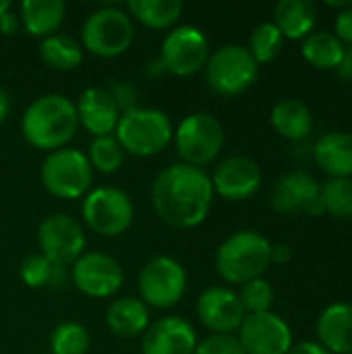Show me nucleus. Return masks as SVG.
<instances>
[{
    "label": "nucleus",
    "mask_w": 352,
    "mask_h": 354,
    "mask_svg": "<svg viewBox=\"0 0 352 354\" xmlns=\"http://www.w3.org/2000/svg\"><path fill=\"white\" fill-rule=\"evenodd\" d=\"M151 203L162 222L189 230L205 222L214 203L212 178L203 168L172 164L164 168L151 185Z\"/></svg>",
    "instance_id": "f257e3e1"
},
{
    "label": "nucleus",
    "mask_w": 352,
    "mask_h": 354,
    "mask_svg": "<svg viewBox=\"0 0 352 354\" xmlns=\"http://www.w3.org/2000/svg\"><path fill=\"white\" fill-rule=\"evenodd\" d=\"M79 129L75 104L60 93H46L35 97L21 116L23 139L44 151L68 147V141Z\"/></svg>",
    "instance_id": "f03ea898"
},
{
    "label": "nucleus",
    "mask_w": 352,
    "mask_h": 354,
    "mask_svg": "<svg viewBox=\"0 0 352 354\" xmlns=\"http://www.w3.org/2000/svg\"><path fill=\"white\" fill-rule=\"evenodd\" d=\"M272 243L255 230L230 234L216 251V272L228 284H245L261 278L272 266Z\"/></svg>",
    "instance_id": "7ed1b4c3"
},
{
    "label": "nucleus",
    "mask_w": 352,
    "mask_h": 354,
    "mask_svg": "<svg viewBox=\"0 0 352 354\" xmlns=\"http://www.w3.org/2000/svg\"><path fill=\"white\" fill-rule=\"evenodd\" d=\"M114 137L124 149V153L149 158L162 153L172 143L174 129L166 112L158 108L137 106L120 114Z\"/></svg>",
    "instance_id": "20e7f679"
},
{
    "label": "nucleus",
    "mask_w": 352,
    "mask_h": 354,
    "mask_svg": "<svg viewBox=\"0 0 352 354\" xmlns=\"http://www.w3.org/2000/svg\"><path fill=\"white\" fill-rule=\"evenodd\" d=\"M135 39L131 15L118 6H102L93 10L81 25V48L100 58H116L124 54Z\"/></svg>",
    "instance_id": "39448f33"
},
{
    "label": "nucleus",
    "mask_w": 352,
    "mask_h": 354,
    "mask_svg": "<svg viewBox=\"0 0 352 354\" xmlns=\"http://www.w3.org/2000/svg\"><path fill=\"white\" fill-rule=\"evenodd\" d=\"M259 75V64L253 60L247 46L224 44L210 58L203 68L207 87L224 97H234L247 91Z\"/></svg>",
    "instance_id": "423d86ee"
},
{
    "label": "nucleus",
    "mask_w": 352,
    "mask_h": 354,
    "mask_svg": "<svg viewBox=\"0 0 352 354\" xmlns=\"http://www.w3.org/2000/svg\"><path fill=\"white\" fill-rule=\"evenodd\" d=\"M44 189L58 199H79L89 193L93 183V168L87 156L75 147L50 151L39 168Z\"/></svg>",
    "instance_id": "0eeeda50"
},
{
    "label": "nucleus",
    "mask_w": 352,
    "mask_h": 354,
    "mask_svg": "<svg viewBox=\"0 0 352 354\" xmlns=\"http://www.w3.org/2000/svg\"><path fill=\"white\" fill-rule=\"evenodd\" d=\"M183 164L203 168L212 164L224 147V127L210 112L185 116L172 137Z\"/></svg>",
    "instance_id": "6e6552de"
},
{
    "label": "nucleus",
    "mask_w": 352,
    "mask_h": 354,
    "mask_svg": "<svg viewBox=\"0 0 352 354\" xmlns=\"http://www.w3.org/2000/svg\"><path fill=\"white\" fill-rule=\"evenodd\" d=\"M85 226L104 239L124 234L135 220V205L131 197L118 187L91 189L81 205Z\"/></svg>",
    "instance_id": "1a4fd4ad"
},
{
    "label": "nucleus",
    "mask_w": 352,
    "mask_h": 354,
    "mask_svg": "<svg viewBox=\"0 0 352 354\" xmlns=\"http://www.w3.org/2000/svg\"><path fill=\"white\" fill-rule=\"evenodd\" d=\"M139 299L154 309L174 307L187 290V272L183 263L168 255L145 261L139 272Z\"/></svg>",
    "instance_id": "9d476101"
},
{
    "label": "nucleus",
    "mask_w": 352,
    "mask_h": 354,
    "mask_svg": "<svg viewBox=\"0 0 352 354\" xmlns=\"http://www.w3.org/2000/svg\"><path fill=\"white\" fill-rule=\"evenodd\" d=\"M210 58V41L195 25L174 27L162 41L160 64L164 73L174 77H193L205 68Z\"/></svg>",
    "instance_id": "9b49d317"
},
{
    "label": "nucleus",
    "mask_w": 352,
    "mask_h": 354,
    "mask_svg": "<svg viewBox=\"0 0 352 354\" xmlns=\"http://www.w3.org/2000/svg\"><path fill=\"white\" fill-rule=\"evenodd\" d=\"M71 280L75 288L89 299H108L116 295L124 282L120 263L100 251H85L71 263Z\"/></svg>",
    "instance_id": "f8f14e48"
},
{
    "label": "nucleus",
    "mask_w": 352,
    "mask_h": 354,
    "mask_svg": "<svg viewBox=\"0 0 352 354\" xmlns=\"http://www.w3.org/2000/svg\"><path fill=\"white\" fill-rule=\"evenodd\" d=\"M35 236H37L39 253L60 266H68L77 261L85 253V245H87L83 226L66 214L46 216L39 222Z\"/></svg>",
    "instance_id": "ddd939ff"
},
{
    "label": "nucleus",
    "mask_w": 352,
    "mask_h": 354,
    "mask_svg": "<svg viewBox=\"0 0 352 354\" xmlns=\"http://www.w3.org/2000/svg\"><path fill=\"white\" fill-rule=\"evenodd\" d=\"M237 338L247 354H286L293 346L290 326L272 311L245 315Z\"/></svg>",
    "instance_id": "4468645a"
},
{
    "label": "nucleus",
    "mask_w": 352,
    "mask_h": 354,
    "mask_svg": "<svg viewBox=\"0 0 352 354\" xmlns=\"http://www.w3.org/2000/svg\"><path fill=\"white\" fill-rule=\"evenodd\" d=\"M210 178L214 195L224 201H245L259 191L263 174L255 160L247 156H230L216 166Z\"/></svg>",
    "instance_id": "2eb2a0df"
},
{
    "label": "nucleus",
    "mask_w": 352,
    "mask_h": 354,
    "mask_svg": "<svg viewBox=\"0 0 352 354\" xmlns=\"http://www.w3.org/2000/svg\"><path fill=\"white\" fill-rule=\"evenodd\" d=\"M195 311L203 328L222 336H232V332H239L247 315L239 295L226 286H212L203 290L195 303Z\"/></svg>",
    "instance_id": "dca6fc26"
},
{
    "label": "nucleus",
    "mask_w": 352,
    "mask_h": 354,
    "mask_svg": "<svg viewBox=\"0 0 352 354\" xmlns=\"http://www.w3.org/2000/svg\"><path fill=\"white\" fill-rule=\"evenodd\" d=\"M272 207L278 214H309L319 216L322 201H319V183L309 172H288L284 174L272 189Z\"/></svg>",
    "instance_id": "f3484780"
},
{
    "label": "nucleus",
    "mask_w": 352,
    "mask_h": 354,
    "mask_svg": "<svg viewBox=\"0 0 352 354\" xmlns=\"http://www.w3.org/2000/svg\"><path fill=\"white\" fill-rule=\"evenodd\" d=\"M197 334L193 326L176 315L160 317L143 334V354H193L197 346Z\"/></svg>",
    "instance_id": "a211bd4d"
},
{
    "label": "nucleus",
    "mask_w": 352,
    "mask_h": 354,
    "mask_svg": "<svg viewBox=\"0 0 352 354\" xmlns=\"http://www.w3.org/2000/svg\"><path fill=\"white\" fill-rule=\"evenodd\" d=\"M75 110L79 124L89 135H93V139L114 135L120 110L106 87H87L85 91H81Z\"/></svg>",
    "instance_id": "6ab92c4d"
},
{
    "label": "nucleus",
    "mask_w": 352,
    "mask_h": 354,
    "mask_svg": "<svg viewBox=\"0 0 352 354\" xmlns=\"http://www.w3.org/2000/svg\"><path fill=\"white\" fill-rule=\"evenodd\" d=\"M317 342L332 354H352V305L334 303L326 307L315 324Z\"/></svg>",
    "instance_id": "aec40b11"
},
{
    "label": "nucleus",
    "mask_w": 352,
    "mask_h": 354,
    "mask_svg": "<svg viewBox=\"0 0 352 354\" xmlns=\"http://www.w3.org/2000/svg\"><path fill=\"white\" fill-rule=\"evenodd\" d=\"M313 160L330 178H352V133L330 131L319 137Z\"/></svg>",
    "instance_id": "412c9836"
},
{
    "label": "nucleus",
    "mask_w": 352,
    "mask_h": 354,
    "mask_svg": "<svg viewBox=\"0 0 352 354\" xmlns=\"http://www.w3.org/2000/svg\"><path fill=\"white\" fill-rule=\"evenodd\" d=\"M106 326L118 338L143 336L149 328V307L135 297L116 299L106 311Z\"/></svg>",
    "instance_id": "4be33fe9"
},
{
    "label": "nucleus",
    "mask_w": 352,
    "mask_h": 354,
    "mask_svg": "<svg viewBox=\"0 0 352 354\" xmlns=\"http://www.w3.org/2000/svg\"><path fill=\"white\" fill-rule=\"evenodd\" d=\"M66 15L62 0H25L19 4V21L23 29L39 39H46L58 31Z\"/></svg>",
    "instance_id": "5701e85b"
},
{
    "label": "nucleus",
    "mask_w": 352,
    "mask_h": 354,
    "mask_svg": "<svg viewBox=\"0 0 352 354\" xmlns=\"http://www.w3.org/2000/svg\"><path fill=\"white\" fill-rule=\"evenodd\" d=\"M274 131L288 141H303L313 131V114L309 106L297 97L280 100L270 114Z\"/></svg>",
    "instance_id": "b1692460"
},
{
    "label": "nucleus",
    "mask_w": 352,
    "mask_h": 354,
    "mask_svg": "<svg viewBox=\"0 0 352 354\" xmlns=\"http://www.w3.org/2000/svg\"><path fill=\"white\" fill-rule=\"evenodd\" d=\"M317 8L309 0H280L274 6V25L284 39H305L313 33Z\"/></svg>",
    "instance_id": "393cba45"
},
{
    "label": "nucleus",
    "mask_w": 352,
    "mask_h": 354,
    "mask_svg": "<svg viewBox=\"0 0 352 354\" xmlns=\"http://www.w3.org/2000/svg\"><path fill=\"white\" fill-rule=\"evenodd\" d=\"M185 10L180 0H129L127 12L149 29L172 27Z\"/></svg>",
    "instance_id": "a878e982"
},
{
    "label": "nucleus",
    "mask_w": 352,
    "mask_h": 354,
    "mask_svg": "<svg viewBox=\"0 0 352 354\" xmlns=\"http://www.w3.org/2000/svg\"><path fill=\"white\" fill-rule=\"evenodd\" d=\"M344 48L346 46L334 33L313 31L303 39L301 54L317 71H336L344 56Z\"/></svg>",
    "instance_id": "bb28decb"
},
{
    "label": "nucleus",
    "mask_w": 352,
    "mask_h": 354,
    "mask_svg": "<svg viewBox=\"0 0 352 354\" xmlns=\"http://www.w3.org/2000/svg\"><path fill=\"white\" fill-rule=\"evenodd\" d=\"M39 56L54 71H73L83 60V48L71 35L54 33L39 41Z\"/></svg>",
    "instance_id": "cd10ccee"
},
{
    "label": "nucleus",
    "mask_w": 352,
    "mask_h": 354,
    "mask_svg": "<svg viewBox=\"0 0 352 354\" xmlns=\"http://www.w3.org/2000/svg\"><path fill=\"white\" fill-rule=\"evenodd\" d=\"M19 278L29 288H58L64 282V266L41 253H31L21 261Z\"/></svg>",
    "instance_id": "c85d7f7f"
},
{
    "label": "nucleus",
    "mask_w": 352,
    "mask_h": 354,
    "mask_svg": "<svg viewBox=\"0 0 352 354\" xmlns=\"http://www.w3.org/2000/svg\"><path fill=\"white\" fill-rule=\"evenodd\" d=\"M322 209L336 220H352V178H330L319 185Z\"/></svg>",
    "instance_id": "c756f323"
},
{
    "label": "nucleus",
    "mask_w": 352,
    "mask_h": 354,
    "mask_svg": "<svg viewBox=\"0 0 352 354\" xmlns=\"http://www.w3.org/2000/svg\"><path fill=\"white\" fill-rule=\"evenodd\" d=\"M48 344V354H87L91 346V338L85 326L77 322H62L52 330Z\"/></svg>",
    "instance_id": "7c9ffc66"
},
{
    "label": "nucleus",
    "mask_w": 352,
    "mask_h": 354,
    "mask_svg": "<svg viewBox=\"0 0 352 354\" xmlns=\"http://www.w3.org/2000/svg\"><path fill=\"white\" fill-rule=\"evenodd\" d=\"M282 44H284V37L278 31V27L272 21H266V23H259L251 31L247 50L251 52V56L257 64H268L280 54Z\"/></svg>",
    "instance_id": "2f4dec72"
},
{
    "label": "nucleus",
    "mask_w": 352,
    "mask_h": 354,
    "mask_svg": "<svg viewBox=\"0 0 352 354\" xmlns=\"http://www.w3.org/2000/svg\"><path fill=\"white\" fill-rule=\"evenodd\" d=\"M87 160L93 170H98L102 174H114L120 170V166L124 162V149L120 147V143L116 141L114 135L95 137L89 145Z\"/></svg>",
    "instance_id": "473e14b6"
},
{
    "label": "nucleus",
    "mask_w": 352,
    "mask_h": 354,
    "mask_svg": "<svg viewBox=\"0 0 352 354\" xmlns=\"http://www.w3.org/2000/svg\"><path fill=\"white\" fill-rule=\"evenodd\" d=\"M237 295H239V301L247 315L268 313L274 305V288L263 276L241 284V290Z\"/></svg>",
    "instance_id": "72a5a7b5"
},
{
    "label": "nucleus",
    "mask_w": 352,
    "mask_h": 354,
    "mask_svg": "<svg viewBox=\"0 0 352 354\" xmlns=\"http://www.w3.org/2000/svg\"><path fill=\"white\" fill-rule=\"evenodd\" d=\"M193 354H247L243 351L241 342L237 336H222V334H212L205 340L197 342Z\"/></svg>",
    "instance_id": "f704fd0d"
},
{
    "label": "nucleus",
    "mask_w": 352,
    "mask_h": 354,
    "mask_svg": "<svg viewBox=\"0 0 352 354\" xmlns=\"http://www.w3.org/2000/svg\"><path fill=\"white\" fill-rule=\"evenodd\" d=\"M108 91H110L112 100L116 102V106H118L120 114H124V112H129V110L137 108L139 91H137L129 81H116V83H112V85L108 87Z\"/></svg>",
    "instance_id": "c9c22d12"
},
{
    "label": "nucleus",
    "mask_w": 352,
    "mask_h": 354,
    "mask_svg": "<svg viewBox=\"0 0 352 354\" xmlns=\"http://www.w3.org/2000/svg\"><path fill=\"white\" fill-rule=\"evenodd\" d=\"M334 35L344 44V46H352V4L342 8L336 15L334 21Z\"/></svg>",
    "instance_id": "e433bc0d"
},
{
    "label": "nucleus",
    "mask_w": 352,
    "mask_h": 354,
    "mask_svg": "<svg viewBox=\"0 0 352 354\" xmlns=\"http://www.w3.org/2000/svg\"><path fill=\"white\" fill-rule=\"evenodd\" d=\"M286 354H332L328 353L319 342H311V340H305V342H297L290 346V351Z\"/></svg>",
    "instance_id": "4c0bfd02"
},
{
    "label": "nucleus",
    "mask_w": 352,
    "mask_h": 354,
    "mask_svg": "<svg viewBox=\"0 0 352 354\" xmlns=\"http://www.w3.org/2000/svg\"><path fill=\"white\" fill-rule=\"evenodd\" d=\"M336 73H338V77H340L342 81L352 83V46H346V48H344V56H342V60H340Z\"/></svg>",
    "instance_id": "58836bf2"
},
{
    "label": "nucleus",
    "mask_w": 352,
    "mask_h": 354,
    "mask_svg": "<svg viewBox=\"0 0 352 354\" xmlns=\"http://www.w3.org/2000/svg\"><path fill=\"white\" fill-rule=\"evenodd\" d=\"M272 263H276V266H286L290 259H293V251H290V247L288 245H284V243H278V245H272Z\"/></svg>",
    "instance_id": "ea45409f"
},
{
    "label": "nucleus",
    "mask_w": 352,
    "mask_h": 354,
    "mask_svg": "<svg viewBox=\"0 0 352 354\" xmlns=\"http://www.w3.org/2000/svg\"><path fill=\"white\" fill-rule=\"evenodd\" d=\"M19 25H21L19 15H15L12 8L0 17V33H2V35H12V33L19 29Z\"/></svg>",
    "instance_id": "a19ab883"
},
{
    "label": "nucleus",
    "mask_w": 352,
    "mask_h": 354,
    "mask_svg": "<svg viewBox=\"0 0 352 354\" xmlns=\"http://www.w3.org/2000/svg\"><path fill=\"white\" fill-rule=\"evenodd\" d=\"M8 112H10V97H8V93H6V89L0 85V124L6 120V116H8Z\"/></svg>",
    "instance_id": "79ce46f5"
},
{
    "label": "nucleus",
    "mask_w": 352,
    "mask_h": 354,
    "mask_svg": "<svg viewBox=\"0 0 352 354\" xmlns=\"http://www.w3.org/2000/svg\"><path fill=\"white\" fill-rule=\"evenodd\" d=\"M12 8V4L8 2V0H0V17L4 15V12H8Z\"/></svg>",
    "instance_id": "37998d69"
}]
</instances>
